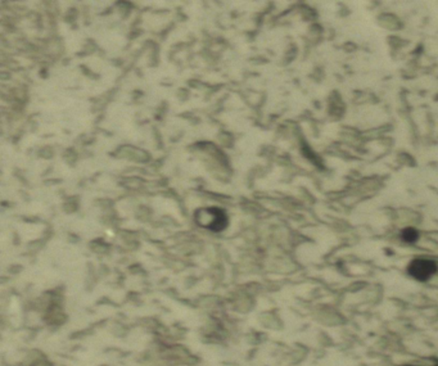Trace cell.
Segmentation results:
<instances>
[{"label": "cell", "instance_id": "6da1fadb", "mask_svg": "<svg viewBox=\"0 0 438 366\" xmlns=\"http://www.w3.org/2000/svg\"><path fill=\"white\" fill-rule=\"evenodd\" d=\"M196 222L202 228L212 231H221L228 225V217L225 213L219 208H203L198 210L196 213Z\"/></svg>", "mask_w": 438, "mask_h": 366}, {"label": "cell", "instance_id": "7a4b0ae2", "mask_svg": "<svg viewBox=\"0 0 438 366\" xmlns=\"http://www.w3.org/2000/svg\"><path fill=\"white\" fill-rule=\"evenodd\" d=\"M438 272V264L430 258H416L407 267V273L416 281H426Z\"/></svg>", "mask_w": 438, "mask_h": 366}, {"label": "cell", "instance_id": "3957f363", "mask_svg": "<svg viewBox=\"0 0 438 366\" xmlns=\"http://www.w3.org/2000/svg\"><path fill=\"white\" fill-rule=\"evenodd\" d=\"M401 238L406 243H414L419 238V233H418V230H415L414 228H406V229L401 231Z\"/></svg>", "mask_w": 438, "mask_h": 366}]
</instances>
